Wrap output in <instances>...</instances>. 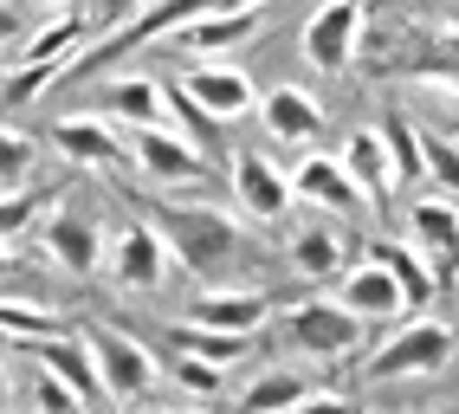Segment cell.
Wrapping results in <instances>:
<instances>
[{
    "label": "cell",
    "mask_w": 459,
    "mask_h": 414,
    "mask_svg": "<svg viewBox=\"0 0 459 414\" xmlns=\"http://www.w3.org/2000/svg\"><path fill=\"white\" fill-rule=\"evenodd\" d=\"M149 220L162 227V240L175 246V259L188 265L195 279H221L247 259V233L213 201H149Z\"/></svg>",
    "instance_id": "obj_1"
},
{
    "label": "cell",
    "mask_w": 459,
    "mask_h": 414,
    "mask_svg": "<svg viewBox=\"0 0 459 414\" xmlns=\"http://www.w3.org/2000/svg\"><path fill=\"white\" fill-rule=\"evenodd\" d=\"M227 7H259V0H156V7H143V13H130L117 33H104L98 46H91L84 58H65L58 65V78H72V72H91V65H110V58H130L136 46H149V39H169L175 26H188V20H201V13H227ZM52 78V84H58Z\"/></svg>",
    "instance_id": "obj_2"
},
{
    "label": "cell",
    "mask_w": 459,
    "mask_h": 414,
    "mask_svg": "<svg viewBox=\"0 0 459 414\" xmlns=\"http://www.w3.org/2000/svg\"><path fill=\"white\" fill-rule=\"evenodd\" d=\"M84 343H91V357H98V375H104V389H110L117 408L149 401V389H156V375H162V369H156V357H149L136 337L110 331V323H91Z\"/></svg>",
    "instance_id": "obj_3"
},
{
    "label": "cell",
    "mask_w": 459,
    "mask_h": 414,
    "mask_svg": "<svg viewBox=\"0 0 459 414\" xmlns=\"http://www.w3.org/2000/svg\"><path fill=\"white\" fill-rule=\"evenodd\" d=\"M453 349H459L453 323H440V317H414L408 331H394V337L376 349V357H369V375H376V382H394V375H434V369L453 363Z\"/></svg>",
    "instance_id": "obj_4"
},
{
    "label": "cell",
    "mask_w": 459,
    "mask_h": 414,
    "mask_svg": "<svg viewBox=\"0 0 459 414\" xmlns=\"http://www.w3.org/2000/svg\"><path fill=\"white\" fill-rule=\"evenodd\" d=\"M130 162L149 175V182H162V188H207V162L195 150V136H181L169 124H143L130 136Z\"/></svg>",
    "instance_id": "obj_5"
},
{
    "label": "cell",
    "mask_w": 459,
    "mask_h": 414,
    "mask_svg": "<svg viewBox=\"0 0 459 414\" xmlns=\"http://www.w3.org/2000/svg\"><path fill=\"white\" fill-rule=\"evenodd\" d=\"M285 337L304 349V357H350V349L362 343V317L343 305V298H304V305H291V317H285Z\"/></svg>",
    "instance_id": "obj_6"
},
{
    "label": "cell",
    "mask_w": 459,
    "mask_h": 414,
    "mask_svg": "<svg viewBox=\"0 0 459 414\" xmlns=\"http://www.w3.org/2000/svg\"><path fill=\"white\" fill-rule=\"evenodd\" d=\"M39 240H46V253L65 265V272H98V265H104V227H98V214L72 207V194H52L46 201Z\"/></svg>",
    "instance_id": "obj_7"
},
{
    "label": "cell",
    "mask_w": 459,
    "mask_h": 414,
    "mask_svg": "<svg viewBox=\"0 0 459 414\" xmlns=\"http://www.w3.org/2000/svg\"><path fill=\"white\" fill-rule=\"evenodd\" d=\"M227 182H233L239 214H253L259 227H272V220H285V214H291V175L272 162V156H259V150L227 156Z\"/></svg>",
    "instance_id": "obj_8"
},
{
    "label": "cell",
    "mask_w": 459,
    "mask_h": 414,
    "mask_svg": "<svg viewBox=\"0 0 459 414\" xmlns=\"http://www.w3.org/2000/svg\"><path fill=\"white\" fill-rule=\"evenodd\" d=\"M362 20H369V0H324V7L304 20V58L317 72H343L356 58V39H362Z\"/></svg>",
    "instance_id": "obj_9"
},
{
    "label": "cell",
    "mask_w": 459,
    "mask_h": 414,
    "mask_svg": "<svg viewBox=\"0 0 459 414\" xmlns=\"http://www.w3.org/2000/svg\"><path fill=\"white\" fill-rule=\"evenodd\" d=\"M110 279L124 291H156L169 279V253H162V227L156 220H124V233H117V246L104 253Z\"/></svg>",
    "instance_id": "obj_10"
},
{
    "label": "cell",
    "mask_w": 459,
    "mask_h": 414,
    "mask_svg": "<svg viewBox=\"0 0 459 414\" xmlns=\"http://www.w3.org/2000/svg\"><path fill=\"white\" fill-rule=\"evenodd\" d=\"M175 84L213 116V124H233V116H253V110H259L253 78H247V72H233V65H188Z\"/></svg>",
    "instance_id": "obj_11"
},
{
    "label": "cell",
    "mask_w": 459,
    "mask_h": 414,
    "mask_svg": "<svg viewBox=\"0 0 459 414\" xmlns=\"http://www.w3.org/2000/svg\"><path fill=\"white\" fill-rule=\"evenodd\" d=\"M259 26H265V0H259V7L201 13V20H188V26H175V39H181V52H188V58H221V52H233V46L259 39Z\"/></svg>",
    "instance_id": "obj_12"
},
{
    "label": "cell",
    "mask_w": 459,
    "mask_h": 414,
    "mask_svg": "<svg viewBox=\"0 0 459 414\" xmlns=\"http://www.w3.org/2000/svg\"><path fill=\"white\" fill-rule=\"evenodd\" d=\"M291 194L330 207V214H369V194L356 188V175L343 168V156H304L291 168Z\"/></svg>",
    "instance_id": "obj_13"
},
{
    "label": "cell",
    "mask_w": 459,
    "mask_h": 414,
    "mask_svg": "<svg viewBox=\"0 0 459 414\" xmlns=\"http://www.w3.org/2000/svg\"><path fill=\"white\" fill-rule=\"evenodd\" d=\"M20 343H26V357H33V363H46V369L65 375L91 408L110 401L104 375H98V357H91V343H84V337H65V331H58V337H20Z\"/></svg>",
    "instance_id": "obj_14"
},
{
    "label": "cell",
    "mask_w": 459,
    "mask_h": 414,
    "mask_svg": "<svg viewBox=\"0 0 459 414\" xmlns=\"http://www.w3.org/2000/svg\"><path fill=\"white\" fill-rule=\"evenodd\" d=\"M408 233L420 240L427 265H434V279L446 285L459 272V207L453 201H414L408 207Z\"/></svg>",
    "instance_id": "obj_15"
},
{
    "label": "cell",
    "mask_w": 459,
    "mask_h": 414,
    "mask_svg": "<svg viewBox=\"0 0 459 414\" xmlns=\"http://www.w3.org/2000/svg\"><path fill=\"white\" fill-rule=\"evenodd\" d=\"M259 116H265V130L279 142H298V150L324 136V104L304 91V84H272V91L259 98Z\"/></svg>",
    "instance_id": "obj_16"
},
{
    "label": "cell",
    "mask_w": 459,
    "mask_h": 414,
    "mask_svg": "<svg viewBox=\"0 0 459 414\" xmlns=\"http://www.w3.org/2000/svg\"><path fill=\"white\" fill-rule=\"evenodd\" d=\"M343 168L356 175V188L369 194V207H382L394 188H402V175H394V150L382 130H350L343 136Z\"/></svg>",
    "instance_id": "obj_17"
},
{
    "label": "cell",
    "mask_w": 459,
    "mask_h": 414,
    "mask_svg": "<svg viewBox=\"0 0 459 414\" xmlns=\"http://www.w3.org/2000/svg\"><path fill=\"white\" fill-rule=\"evenodd\" d=\"M52 142H58L72 162H84V168H117V162H130V150L117 142V130L104 124V116H58V124H52Z\"/></svg>",
    "instance_id": "obj_18"
},
{
    "label": "cell",
    "mask_w": 459,
    "mask_h": 414,
    "mask_svg": "<svg viewBox=\"0 0 459 414\" xmlns=\"http://www.w3.org/2000/svg\"><path fill=\"white\" fill-rule=\"evenodd\" d=\"M336 298H343V305H350L362 323H369V317H402V311H414V305H408V291L394 285V272H388L382 259L356 265V272L343 279V291H336Z\"/></svg>",
    "instance_id": "obj_19"
},
{
    "label": "cell",
    "mask_w": 459,
    "mask_h": 414,
    "mask_svg": "<svg viewBox=\"0 0 459 414\" xmlns=\"http://www.w3.org/2000/svg\"><path fill=\"white\" fill-rule=\"evenodd\" d=\"M169 91L156 78H110L104 91H98V110L104 116H117V124H130V130H143V124H169Z\"/></svg>",
    "instance_id": "obj_20"
},
{
    "label": "cell",
    "mask_w": 459,
    "mask_h": 414,
    "mask_svg": "<svg viewBox=\"0 0 459 414\" xmlns=\"http://www.w3.org/2000/svg\"><path fill=\"white\" fill-rule=\"evenodd\" d=\"M188 317L221 323V331H247V337H253L259 323L272 317V298H265V291H201Z\"/></svg>",
    "instance_id": "obj_21"
},
{
    "label": "cell",
    "mask_w": 459,
    "mask_h": 414,
    "mask_svg": "<svg viewBox=\"0 0 459 414\" xmlns=\"http://www.w3.org/2000/svg\"><path fill=\"white\" fill-rule=\"evenodd\" d=\"M169 343H175V349H188V357L221 363V369H233V363L253 349V337H247V331H221V323H201V317L175 323V331H169Z\"/></svg>",
    "instance_id": "obj_22"
},
{
    "label": "cell",
    "mask_w": 459,
    "mask_h": 414,
    "mask_svg": "<svg viewBox=\"0 0 459 414\" xmlns=\"http://www.w3.org/2000/svg\"><path fill=\"white\" fill-rule=\"evenodd\" d=\"M291 259H298V272L330 279V272H343L350 246H343V233H336L330 220H304V227L291 233Z\"/></svg>",
    "instance_id": "obj_23"
},
{
    "label": "cell",
    "mask_w": 459,
    "mask_h": 414,
    "mask_svg": "<svg viewBox=\"0 0 459 414\" xmlns=\"http://www.w3.org/2000/svg\"><path fill=\"white\" fill-rule=\"evenodd\" d=\"M369 259H382L388 272H394V285L408 291V305H414V311H420V305H427V298H434V291H440L434 265H427L420 253H408L402 240H369Z\"/></svg>",
    "instance_id": "obj_24"
},
{
    "label": "cell",
    "mask_w": 459,
    "mask_h": 414,
    "mask_svg": "<svg viewBox=\"0 0 459 414\" xmlns=\"http://www.w3.org/2000/svg\"><path fill=\"white\" fill-rule=\"evenodd\" d=\"M304 395H311V369H265V375L247 382L239 408H253V414H285V408H298Z\"/></svg>",
    "instance_id": "obj_25"
},
{
    "label": "cell",
    "mask_w": 459,
    "mask_h": 414,
    "mask_svg": "<svg viewBox=\"0 0 459 414\" xmlns=\"http://www.w3.org/2000/svg\"><path fill=\"white\" fill-rule=\"evenodd\" d=\"M58 188H0V240H13V233H26V227H33V214H46V201H52Z\"/></svg>",
    "instance_id": "obj_26"
},
{
    "label": "cell",
    "mask_w": 459,
    "mask_h": 414,
    "mask_svg": "<svg viewBox=\"0 0 459 414\" xmlns=\"http://www.w3.org/2000/svg\"><path fill=\"white\" fill-rule=\"evenodd\" d=\"M169 375H175V382H181L188 395H201V401H213V395L227 389L221 363H207V357H188V349H175V357H169Z\"/></svg>",
    "instance_id": "obj_27"
},
{
    "label": "cell",
    "mask_w": 459,
    "mask_h": 414,
    "mask_svg": "<svg viewBox=\"0 0 459 414\" xmlns=\"http://www.w3.org/2000/svg\"><path fill=\"white\" fill-rule=\"evenodd\" d=\"M382 136H388V150H394V175H402V182L427 175V156H420V130L408 124V116H388V124H382Z\"/></svg>",
    "instance_id": "obj_28"
},
{
    "label": "cell",
    "mask_w": 459,
    "mask_h": 414,
    "mask_svg": "<svg viewBox=\"0 0 459 414\" xmlns=\"http://www.w3.org/2000/svg\"><path fill=\"white\" fill-rule=\"evenodd\" d=\"M0 331H13V337H58V331H65V317H58V311H39V305L0 298Z\"/></svg>",
    "instance_id": "obj_29"
},
{
    "label": "cell",
    "mask_w": 459,
    "mask_h": 414,
    "mask_svg": "<svg viewBox=\"0 0 459 414\" xmlns=\"http://www.w3.org/2000/svg\"><path fill=\"white\" fill-rule=\"evenodd\" d=\"M33 156H39V142H33V136L0 130V188H20V182H26V168H33Z\"/></svg>",
    "instance_id": "obj_30"
},
{
    "label": "cell",
    "mask_w": 459,
    "mask_h": 414,
    "mask_svg": "<svg viewBox=\"0 0 459 414\" xmlns=\"http://www.w3.org/2000/svg\"><path fill=\"white\" fill-rule=\"evenodd\" d=\"M420 156H427V175L459 194V136H420Z\"/></svg>",
    "instance_id": "obj_31"
},
{
    "label": "cell",
    "mask_w": 459,
    "mask_h": 414,
    "mask_svg": "<svg viewBox=\"0 0 459 414\" xmlns=\"http://www.w3.org/2000/svg\"><path fill=\"white\" fill-rule=\"evenodd\" d=\"M33 408H91V401H84V395H78L58 369H46V363H39V375H33Z\"/></svg>",
    "instance_id": "obj_32"
},
{
    "label": "cell",
    "mask_w": 459,
    "mask_h": 414,
    "mask_svg": "<svg viewBox=\"0 0 459 414\" xmlns=\"http://www.w3.org/2000/svg\"><path fill=\"white\" fill-rule=\"evenodd\" d=\"M136 7H149V0H91V33H117Z\"/></svg>",
    "instance_id": "obj_33"
},
{
    "label": "cell",
    "mask_w": 459,
    "mask_h": 414,
    "mask_svg": "<svg viewBox=\"0 0 459 414\" xmlns=\"http://www.w3.org/2000/svg\"><path fill=\"white\" fill-rule=\"evenodd\" d=\"M20 26H26L20 7H0V46H13V39H20Z\"/></svg>",
    "instance_id": "obj_34"
},
{
    "label": "cell",
    "mask_w": 459,
    "mask_h": 414,
    "mask_svg": "<svg viewBox=\"0 0 459 414\" xmlns=\"http://www.w3.org/2000/svg\"><path fill=\"white\" fill-rule=\"evenodd\" d=\"M20 272H26V259H20V253H7V240H0V285H13Z\"/></svg>",
    "instance_id": "obj_35"
},
{
    "label": "cell",
    "mask_w": 459,
    "mask_h": 414,
    "mask_svg": "<svg viewBox=\"0 0 459 414\" xmlns=\"http://www.w3.org/2000/svg\"><path fill=\"white\" fill-rule=\"evenodd\" d=\"M20 7H39L46 13V7H65V0H20Z\"/></svg>",
    "instance_id": "obj_36"
},
{
    "label": "cell",
    "mask_w": 459,
    "mask_h": 414,
    "mask_svg": "<svg viewBox=\"0 0 459 414\" xmlns=\"http://www.w3.org/2000/svg\"><path fill=\"white\" fill-rule=\"evenodd\" d=\"M13 401V389H7V369H0V408H7Z\"/></svg>",
    "instance_id": "obj_37"
}]
</instances>
